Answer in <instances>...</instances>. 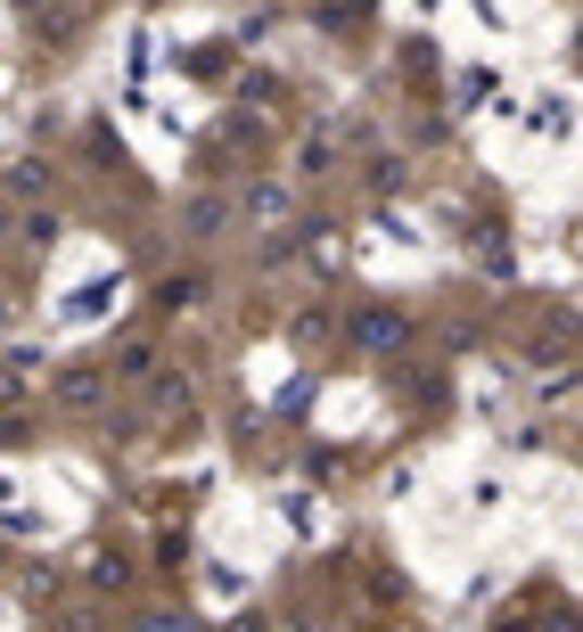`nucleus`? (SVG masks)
<instances>
[{
	"instance_id": "obj_1",
	"label": "nucleus",
	"mask_w": 583,
	"mask_h": 632,
	"mask_svg": "<svg viewBox=\"0 0 583 632\" xmlns=\"http://www.w3.org/2000/svg\"><path fill=\"white\" fill-rule=\"evenodd\" d=\"M99 394H107V370H91V362H75V370L50 378V403L58 410H99Z\"/></svg>"
},
{
	"instance_id": "obj_2",
	"label": "nucleus",
	"mask_w": 583,
	"mask_h": 632,
	"mask_svg": "<svg viewBox=\"0 0 583 632\" xmlns=\"http://www.w3.org/2000/svg\"><path fill=\"white\" fill-rule=\"evenodd\" d=\"M91 583H99V592H124V583H132L124 551H91Z\"/></svg>"
},
{
	"instance_id": "obj_3",
	"label": "nucleus",
	"mask_w": 583,
	"mask_h": 632,
	"mask_svg": "<svg viewBox=\"0 0 583 632\" xmlns=\"http://www.w3.org/2000/svg\"><path fill=\"white\" fill-rule=\"evenodd\" d=\"M149 362H156V354H149V345H140V337H132V345H124V354H115L107 370H115V378H149Z\"/></svg>"
},
{
	"instance_id": "obj_4",
	"label": "nucleus",
	"mask_w": 583,
	"mask_h": 632,
	"mask_svg": "<svg viewBox=\"0 0 583 632\" xmlns=\"http://www.w3.org/2000/svg\"><path fill=\"white\" fill-rule=\"evenodd\" d=\"M0 403H25V362H9V370H0Z\"/></svg>"
},
{
	"instance_id": "obj_5",
	"label": "nucleus",
	"mask_w": 583,
	"mask_h": 632,
	"mask_svg": "<svg viewBox=\"0 0 583 632\" xmlns=\"http://www.w3.org/2000/svg\"><path fill=\"white\" fill-rule=\"evenodd\" d=\"M17 9H41V0H17Z\"/></svg>"
}]
</instances>
